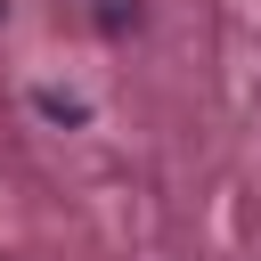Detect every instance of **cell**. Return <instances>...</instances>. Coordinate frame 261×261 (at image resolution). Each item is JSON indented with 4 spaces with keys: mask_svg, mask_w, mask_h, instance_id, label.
<instances>
[{
    "mask_svg": "<svg viewBox=\"0 0 261 261\" xmlns=\"http://www.w3.org/2000/svg\"><path fill=\"white\" fill-rule=\"evenodd\" d=\"M33 106H41L49 122H90V106H82L73 90H33Z\"/></svg>",
    "mask_w": 261,
    "mask_h": 261,
    "instance_id": "obj_1",
    "label": "cell"
},
{
    "mask_svg": "<svg viewBox=\"0 0 261 261\" xmlns=\"http://www.w3.org/2000/svg\"><path fill=\"white\" fill-rule=\"evenodd\" d=\"M98 16H106V24H139V0H106Z\"/></svg>",
    "mask_w": 261,
    "mask_h": 261,
    "instance_id": "obj_2",
    "label": "cell"
}]
</instances>
